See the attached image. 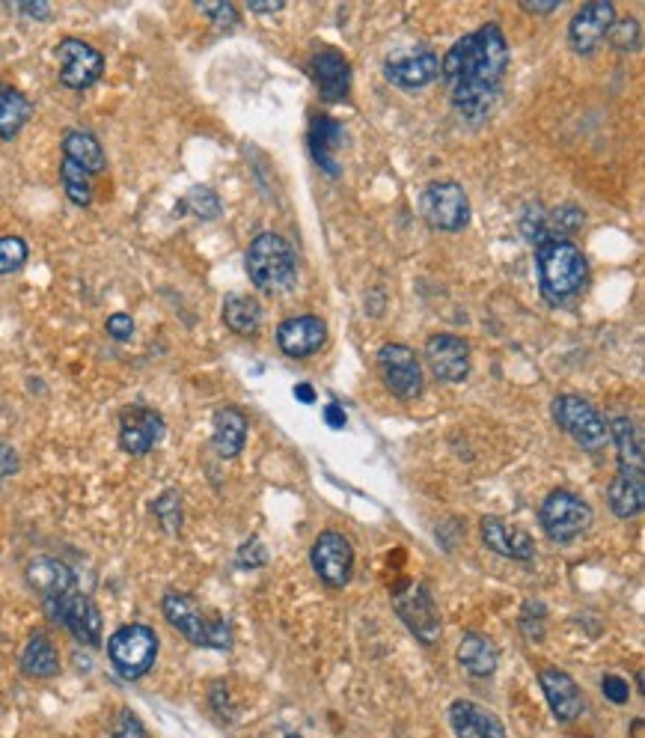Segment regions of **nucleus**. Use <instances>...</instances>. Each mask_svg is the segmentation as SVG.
I'll use <instances>...</instances> for the list:
<instances>
[{"label": "nucleus", "instance_id": "obj_1", "mask_svg": "<svg viewBox=\"0 0 645 738\" xmlns=\"http://www.w3.org/2000/svg\"><path fill=\"white\" fill-rule=\"evenodd\" d=\"M512 51L497 21L464 33L441 60V78L461 120H488L503 95Z\"/></svg>", "mask_w": 645, "mask_h": 738}, {"label": "nucleus", "instance_id": "obj_2", "mask_svg": "<svg viewBox=\"0 0 645 738\" xmlns=\"http://www.w3.org/2000/svg\"><path fill=\"white\" fill-rule=\"evenodd\" d=\"M535 272H538L542 299L560 307L583 292L589 277V262L572 239L553 235L535 244Z\"/></svg>", "mask_w": 645, "mask_h": 738}, {"label": "nucleus", "instance_id": "obj_3", "mask_svg": "<svg viewBox=\"0 0 645 738\" xmlns=\"http://www.w3.org/2000/svg\"><path fill=\"white\" fill-rule=\"evenodd\" d=\"M250 283L265 295H286L298 283V253L280 233H259L244 253Z\"/></svg>", "mask_w": 645, "mask_h": 738}, {"label": "nucleus", "instance_id": "obj_4", "mask_svg": "<svg viewBox=\"0 0 645 738\" xmlns=\"http://www.w3.org/2000/svg\"><path fill=\"white\" fill-rule=\"evenodd\" d=\"M161 610H164L167 623L188 640V644L200 646V649H230L232 631L230 623L218 614H209L194 601V596L170 589L161 598Z\"/></svg>", "mask_w": 645, "mask_h": 738}, {"label": "nucleus", "instance_id": "obj_5", "mask_svg": "<svg viewBox=\"0 0 645 738\" xmlns=\"http://www.w3.org/2000/svg\"><path fill=\"white\" fill-rule=\"evenodd\" d=\"M108 658L122 679H129V683L143 679L158 661L155 628L143 626V623H129V626L117 628L108 640Z\"/></svg>", "mask_w": 645, "mask_h": 738}, {"label": "nucleus", "instance_id": "obj_6", "mask_svg": "<svg viewBox=\"0 0 645 738\" xmlns=\"http://www.w3.org/2000/svg\"><path fill=\"white\" fill-rule=\"evenodd\" d=\"M538 522H542L544 536L551 543L565 545L574 543L577 536L589 530L592 522H595V513H592V506L581 495H574L568 488H556L538 506Z\"/></svg>", "mask_w": 645, "mask_h": 738}, {"label": "nucleus", "instance_id": "obj_7", "mask_svg": "<svg viewBox=\"0 0 645 738\" xmlns=\"http://www.w3.org/2000/svg\"><path fill=\"white\" fill-rule=\"evenodd\" d=\"M420 212L425 224L441 233H458L471 224V196L467 191L452 182V179H437L429 182L420 194Z\"/></svg>", "mask_w": 645, "mask_h": 738}, {"label": "nucleus", "instance_id": "obj_8", "mask_svg": "<svg viewBox=\"0 0 645 738\" xmlns=\"http://www.w3.org/2000/svg\"><path fill=\"white\" fill-rule=\"evenodd\" d=\"M551 414L556 426L568 432L583 449H601L607 444L609 432L607 421L601 417V412L592 405L589 400H583L577 393H563L556 396L551 405Z\"/></svg>", "mask_w": 645, "mask_h": 738}, {"label": "nucleus", "instance_id": "obj_9", "mask_svg": "<svg viewBox=\"0 0 645 738\" xmlns=\"http://www.w3.org/2000/svg\"><path fill=\"white\" fill-rule=\"evenodd\" d=\"M48 617L60 623L69 635L83 646H99L102 644V610L95 608L87 593L74 587L63 596L46 598Z\"/></svg>", "mask_w": 645, "mask_h": 738}, {"label": "nucleus", "instance_id": "obj_10", "mask_svg": "<svg viewBox=\"0 0 645 738\" xmlns=\"http://www.w3.org/2000/svg\"><path fill=\"white\" fill-rule=\"evenodd\" d=\"M379 375L384 387H387L396 400H416L423 393L425 375H423V361L416 357V352L405 343H387L379 348Z\"/></svg>", "mask_w": 645, "mask_h": 738}, {"label": "nucleus", "instance_id": "obj_11", "mask_svg": "<svg viewBox=\"0 0 645 738\" xmlns=\"http://www.w3.org/2000/svg\"><path fill=\"white\" fill-rule=\"evenodd\" d=\"M393 610L414 631L416 640H423L425 646H434L441 640V614H437V605H434L432 589L425 587V584H405L402 589H396L393 593Z\"/></svg>", "mask_w": 645, "mask_h": 738}, {"label": "nucleus", "instance_id": "obj_12", "mask_svg": "<svg viewBox=\"0 0 645 738\" xmlns=\"http://www.w3.org/2000/svg\"><path fill=\"white\" fill-rule=\"evenodd\" d=\"M60 57V84L69 90H90L104 75V54L90 42L78 37H65L57 42Z\"/></svg>", "mask_w": 645, "mask_h": 738}, {"label": "nucleus", "instance_id": "obj_13", "mask_svg": "<svg viewBox=\"0 0 645 738\" xmlns=\"http://www.w3.org/2000/svg\"><path fill=\"white\" fill-rule=\"evenodd\" d=\"M310 563H313L315 575H319L327 587L340 589L349 584L351 572H354V548H351V543L342 533L324 530L315 536Z\"/></svg>", "mask_w": 645, "mask_h": 738}, {"label": "nucleus", "instance_id": "obj_14", "mask_svg": "<svg viewBox=\"0 0 645 738\" xmlns=\"http://www.w3.org/2000/svg\"><path fill=\"white\" fill-rule=\"evenodd\" d=\"M425 364L437 382L461 384L471 375V346L458 334H432L425 340Z\"/></svg>", "mask_w": 645, "mask_h": 738}, {"label": "nucleus", "instance_id": "obj_15", "mask_svg": "<svg viewBox=\"0 0 645 738\" xmlns=\"http://www.w3.org/2000/svg\"><path fill=\"white\" fill-rule=\"evenodd\" d=\"M167 432L164 417L155 408L143 405H129L120 417V447L129 456H147L161 444Z\"/></svg>", "mask_w": 645, "mask_h": 738}, {"label": "nucleus", "instance_id": "obj_16", "mask_svg": "<svg viewBox=\"0 0 645 738\" xmlns=\"http://www.w3.org/2000/svg\"><path fill=\"white\" fill-rule=\"evenodd\" d=\"M310 78L319 87V95L322 102L336 104L345 102L351 93V63L345 57L336 51V48H319L313 57H310Z\"/></svg>", "mask_w": 645, "mask_h": 738}, {"label": "nucleus", "instance_id": "obj_17", "mask_svg": "<svg viewBox=\"0 0 645 738\" xmlns=\"http://www.w3.org/2000/svg\"><path fill=\"white\" fill-rule=\"evenodd\" d=\"M613 24H616V7L613 3H607V0L586 3L583 10L574 12L572 24H568V42L577 54H592L609 37Z\"/></svg>", "mask_w": 645, "mask_h": 738}, {"label": "nucleus", "instance_id": "obj_18", "mask_svg": "<svg viewBox=\"0 0 645 738\" xmlns=\"http://www.w3.org/2000/svg\"><path fill=\"white\" fill-rule=\"evenodd\" d=\"M384 78L402 90H423L441 78V57L432 48H416L411 54H393L384 63Z\"/></svg>", "mask_w": 645, "mask_h": 738}, {"label": "nucleus", "instance_id": "obj_19", "mask_svg": "<svg viewBox=\"0 0 645 738\" xmlns=\"http://www.w3.org/2000/svg\"><path fill=\"white\" fill-rule=\"evenodd\" d=\"M538 685H542L544 700L551 706L553 718L560 720V724H572V720L581 718L583 709H586V700H583L581 685L574 683L565 670H560V667H542Z\"/></svg>", "mask_w": 645, "mask_h": 738}, {"label": "nucleus", "instance_id": "obj_20", "mask_svg": "<svg viewBox=\"0 0 645 738\" xmlns=\"http://www.w3.org/2000/svg\"><path fill=\"white\" fill-rule=\"evenodd\" d=\"M327 343V325L319 316H292L276 327V346L289 357H310Z\"/></svg>", "mask_w": 645, "mask_h": 738}, {"label": "nucleus", "instance_id": "obj_21", "mask_svg": "<svg viewBox=\"0 0 645 738\" xmlns=\"http://www.w3.org/2000/svg\"><path fill=\"white\" fill-rule=\"evenodd\" d=\"M480 530L482 543L488 545L494 554H500V557H506V560L526 563L535 557L533 536L515 527V524L503 522L497 515H485L480 522Z\"/></svg>", "mask_w": 645, "mask_h": 738}, {"label": "nucleus", "instance_id": "obj_22", "mask_svg": "<svg viewBox=\"0 0 645 738\" xmlns=\"http://www.w3.org/2000/svg\"><path fill=\"white\" fill-rule=\"evenodd\" d=\"M446 718H450L452 732L458 738H506L503 720L480 702L452 700Z\"/></svg>", "mask_w": 645, "mask_h": 738}, {"label": "nucleus", "instance_id": "obj_23", "mask_svg": "<svg viewBox=\"0 0 645 738\" xmlns=\"http://www.w3.org/2000/svg\"><path fill=\"white\" fill-rule=\"evenodd\" d=\"M609 509L616 518H636L645 509V471L643 467H622L607 488Z\"/></svg>", "mask_w": 645, "mask_h": 738}, {"label": "nucleus", "instance_id": "obj_24", "mask_svg": "<svg viewBox=\"0 0 645 738\" xmlns=\"http://www.w3.org/2000/svg\"><path fill=\"white\" fill-rule=\"evenodd\" d=\"M345 141V131L336 120L331 117H313L310 122V134H306V146H310V155L319 168L327 173V176H340V161H336V150L340 143Z\"/></svg>", "mask_w": 645, "mask_h": 738}, {"label": "nucleus", "instance_id": "obj_25", "mask_svg": "<svg viewBox=\"0 0 645 738\" xmlns=\"http://www.w3.org/2000/svg\"><path fill=\"white\" fill-rule=\"evenodd\" d=\"M248 429L250 423L241 408H235V405H223V408H218L212 421L214 453L221 458L241 456V449L248 444Z\"/></svg>", "mask_w": 645, "mask_h": 738}, {"label": "nucleus", "instance_id": "obj_26", "mask_svg": "<svg viewBox=\"0 0 645 738\" xmlns=\"http://www.w3.org/2000/svg\"><path fill=\"white\" fill-rule=\"evenodd\" d=\"M458 664L467 674L476 676V679H488V676H494L500 664L497 646L491 644L485 635L467 631L458 644Z\"/></svg>", "mask_w": 645, "mask_h": 738}, {"label": "nucleus", "instance_id": "obj_27", "mask_svg": "<svg viewBox=\"0 0 645 738\" xmlns=\"http://www.w3.org/2000/svg\"><path fill=\"white\" fill-rule=\"evenodd\" d=\"M28 584L46 598H54L74 589V575L65 563L54 560V557H37L28 566Z\"/></svg>", "mask_w": 645, "mask_h": 738}, {"label": "nucleus", "instance_id": "obj_28", "mask_svg": "<svg viewBox=\"0 0 645 738\" xmlns=\"http://www.w3.org/2000/svg\"><path fill=\"white\" fill-rule=\"evenodd\" d=\"M63 159H69L72 164L83 168L90 176H99L104 168H108V159H104L102 143L92 138L90 131H65L63 134Z\"/></svg>", "mask_w": 645, "mask_h": 738}, {"label": "nucleus", "instance_id": "obj_29", "mask_svg": "<svg viewBox=\"0 0 645 738\" xmlns=\"http://www.w3.org/2000/svg\"><path fill=\"white\" fill-rule=\"evenodd\" d=\"M33 117V104L16 87H0V141H16Z\"/></svg>", "mask_w": 645, "mask_h": 738}, {"label": "nucleus", "instance_id": "obj_30", "mask_svg": "<svg viewBox=\"0 0 645 738\" xmlns=\"http://www.w3.org/2000/svg\"><path fill=\"white\" fill-rule=\"evenodd\" d=\"M21 670L28 676H37V679H51V676L60 674V655H57L51 637L42 635V631L30 635L28 646L21 653Z\"/></svg>", "mask_w": 645, "mask_h": 738}, {"label": "nucleus", "instance_id": "obj_31", "mask_svg": "<svg viewBox=\"0 0 645 738\" xmlns=\"http://www.w3.org/2000/svg\"><path fill=\"white\" fill-rule=\"evenodd\" d=\"M223 322L232 334L253 337L262 327V304L250 295H226L223 299Z\"/></svg>", "mask_w": 645, "mask_h": 738}, {"label": "nucleus", "instance_id": "obj_32", "mask_svg": "<svg viewBox=\"0 0 645 738\" xmlns=\"http://www.w3.org/2000/svg\"><path fill=\"white\" fill-rule=\"evenodd\" d=\"M607 432L618 449V465L643 467V432L636 429V423L631 417H613Z\"/></svg>", "mask_w": 645, "mask_h": 738}, {"label": "nucleus", "instance_id": "obj_33", "mask_svg": "<svg viewBox=\"0 0 645 738\" xmlns=\"http://www.w3.org/2000/svg\"><path fill=\"white\" fill-rule=\"evenodd\" d=\"M60 182H63L65 196L74 206H90L92 203V176L83 168L72 164L69 159L60 161Z\"/></svg>", "mask_w": 645, "mask_h": 738}, {"label": "nucleus", "instance_id": "obj_34", "mask_svg": "<svg viewBox=\"0 0 645 738\" xmlns=\"http://www.w3.org/2000/svg\"><path fill=\"white\" fill-rule=\"evenodd\" d=\"M30 260V244L21 235H0V277L21 272Z\"/></svg>", "mask_w": 645, "mask_h": 738}, {"label": "nucleus", "instance_id": "obj_35", "mask_svg": "<svg viewBox=\"0 0 645 738\" xmlns=\"http://www.w3.org/2000/svg\"><path fill=\"white\" fill-rule=\"evenodd\" d=\"M184 209H191L203 221H214V218H221V196L214 194L212 188L196 185L184 194Z\"/></svg>", "mask_w": 645, "mask_h": 738}, {"label": "nucleus", "instance_id": "obj_36", "mask_svg": "<svg viewBox=\"0 0 645 738\" xmlns=\"http://www.w3.org/2000/svg\"><path fill=\"white\" fill-rule=\"evenodd\" d=\"M152 513H155V518L167 533L182 530V495L173 492V488L158 497L155 504H152Z\"/></svg>", "mask_w": 645, "mask_h": 738}, {"label": "nucleus", "instance_id": "obj_37", "mask_svg": "<svg viewBox=\"0 0 645 738\" xmlns=\"http://www.w3.org/2000/svg\"><path fill=\"white\" fill-rule=\"evenodd\" d=\"M196 10L203 12L205 19L212 21L214 28L230 30L239 24V10H235L232 3H226V0H200V3H196Z\"/></svg>", "mask_w": 645, "mask_h": 738}, {"label": "nucleus", "instance_id": "obj_38", "mask_svg": "<svg viewBox=\"0 0 645 738\" xmlns=\"http://www.w3.org/2000/svg\"><path fill=\"white\" fill-rule=\"evenodd\" d=\"M609 39H613V46H616L622 54L639 51V21L636 19L616 21L613 30H609Z\"/></svg>", "mask_w": 645, "mask_h": 738}, {"label": "nucleus", "instance_id": "obj_39", "mask_svg": "<svg viewBox=\"0 0 645 738\" xmlns=\"http://www.w3.org/2000/svg\"><path fill=\"white\" fill-rule=\"evenodd\" d=\"M521 631L526 640L538 644L544 637V605L542 601H526L524 614H521Z\"/></svg>", "mask_w": 645, "mask_h": 738}, {"label": "nucleus", "instance_id": "obj_40", "mask_svg": "<svg viewBox=\"0 0 645 738\" xmlns=\"http://www.w3.org/2000/svg\"><path fill=\"white\" fill-rule=\"evenodd\" d=\"M111 736L113 738H147V729H143V724H140V718L134 715V711L122 709L120 715H117V720H113Z\"/></svg>", "mask_w": 645, "mask_h": 738}, {"label": "nucleus", "instance_id": "obj_41", "mask_svg": "<svg viewBox=\"0 0 645 738\" xmlns=\"http://www.w3.org/2000/svg\"><path fill=\"white\" fill-rule=\"evenodd\" d=\"M265 560H268L265 545L259 543L256 536L241 545L239 554H235V563H239L241 569H256V566H265Z\"/></svg>", "mask_w": 645, "mask_h": 738}, {"label": "nucleus", "instance_id": "obj_42", "mask_svg": "<svg viewBox=\"0 0 645 738\" xmlns=\"http://www.w3.org/2000/svg\"><path fill=\"white\" fill-rule=\"evenodd\" d=\"M601 691H604V697H607L609 702L622 706V702H627V697H631V685H627L622 676L607 674L604 679H601Z\"/></svg>", "mask_w": 645, "mask_h": 738}, {"label": "nucleus", "instance_id": "obj_43", "mask_svg": "<svg viewBox=\"0 0 645 738\" xmlns=\"http://www.w3.org/2000/svg\"><path fill=\"white\" fill-rule=\"evenodd\" d=\"M104 331H108L113 340L125 343V340L134 337V319H131L129 313H111L108 322H104Z\"/></svg>", "mask_w": 645, "mask_h": 738}, {"label": "nucleus", "instance_id": "obj_44", "mask_svg": "<svg viewBox=\"0 0 645 738\" xmlns=\"http://www.w3.org/2000/svg\"><path fill=\"white\" fill-rule=\"evenodd\" d=\"M19 453L12 444H0V479L12 477V474H19Z\"/></svg>", "mask_w": 645, "mask_h": 738}, {"label": "nucleus", "instance_id": "obj_45", "mask_svg": "<svg viewBox=\"0 0 645 738\" xmlns=\"http://www.w3.org/2000/svg\"><path fill=\"white\" fill-rule=\"evenodd\" d=\"M19 10L24 12V16H30V19H39V21H46V19H51V3H46V0H21L19 3Z\"/></svg>", "mask_w": 645, "mask_h": 738}, {"label": "nucleus", "instance_id": "obj_46", "mask_svg": "<svg viewBox=\"0 0 645 738\" xmlns=\"http://www.w3.org/2000/svg\"><path fill=\"white\" fill-rule=\"evenodd\" d=\"M286 0H248V10L256 12V16H274V12H283Z\"/></svg>", "mask_w": 645, "mask_h": 738}, {"label": "nucleus", "instance_id": "obj_47", "mask_svg": "<svg viewBox=\"0 0 645 738\" xmlns=\"http://www.w3.org/2000/svg\"><path fill=\"white\" fill-rule=\"evenodd\" d=\"M324 423L331 426V429H345V423H349V417H345V408H340L336 402H331V405H324Z\"/></svg>", "mask_w": 645, "mask_h": 738}, {"label": "nucleus", "instance_id": "obj_48", "mask_svg": "<svg viewBox=\"0 0 645 738\" xmlns=\"http://www.w3.org/2000/svg\"><path fill=\"white\" fill-rule=\"evenodd\" d=\"M521 10L535 12V16H547V12L560 10V0H521Z\"/></svg>", "mask_w": 645, "mask_h": 738}, {"label": "nucleus", "instance_id": "obj_49", "mask_svg": "<svg viewBox=\"0 0 645 738\" xmlns=\"http://www.w3.org/2000/svg\"><path fill=\"white\" fill-rule=\"evenodd\" d=\"M295 400L306 402V405H313L315 402V391L310 384H295Z\"/></svg>", "mask_w": 645, "mask_h": 738}, {"label": "nucleus", "instance_id": "obj_50", "mask_svg": "<svg viewBox=\"0 0 645 738\" xmlns=\"http://www.w3.org/2000/svg\"><path fill=\"white\" fill-rule=\"evenodd\" d=\"M634 736L636 738H645L643 736V720H636V724H634Z\"/></svg>", "mask_w": 645, "mask_h": 738}, {"label": "nucleus", "instance_id": "obj_51", "mask_svg": "<svg viewBox=\"0 0 645 738\" xmlns=\"http://www.w3.org/2000/svg\"><path fill=\"white\" fill-rule=\"evenodd\" d=\"M274 738H301V736H295V732H283V736H274Z\"/></svg>", "mask_w": 645, "mask_h": 738}]
</instances>
